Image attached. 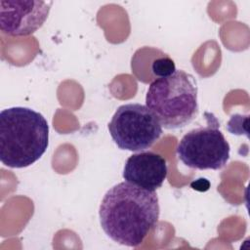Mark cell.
<instances>
[{
    "label": "cell",
    "mask_w": 250,
    "mask_h": 250,
    "mask_svg": "<svg viewBox=\"0 0 250 250\" xmlns=\"http://www.w3.org/2000/svg\"><path fill=\"white\" fill-rule=\"evenodd\" d=\"M49 146L45 117L29 108L14 106L0 112V160L10 168H24L36 162Z\"/></svg>",
    "instance_id": "obj_2"
},
{
    "label": "cell",
    "mask_w": 250,
    "mask_h": 250,
    "mask_svg": "<svg viewBox=\"0 0 250 250\" xmlns=\"http://www.w3.org/2000/svg\"><path fill=\"white\" fill-rule=\"evenodd\" d=\"M176 65L174 61L167 55L162 54L152 60L150 64V71L153 77H166L176 71Z\"/></svg>",
    "instance_id": "obj_8"
},
{
    "label": "cell",
    "mask_w": 250,
    "mask_h": 250,
    "mask_svg": "<svg viewBox=\"0 0 250 250\" xmlns=\"http://www.w3.org/2000/svg\"><path fill=\"white\" fill-rule=\"evenodd\" d=\"M206 125L188 131L177 146L178 158L186 166L198 170H219L229 159L230 146L220 130L218 118L204 112Z\"/></svg>",
    "instance_id": "obj_4"
},
{
    "label": "cell",
    "mask_w": 250,
    "mask_h": 250,
    "mask_svg": "<svg viewBox=\"0 0 250 250\" xmlns=\"http://www.w3.org/2000/svg\"><path fill=\"white\" fill-rule=\"evenodd\" d=\"M108 131L120 149L141 151L149 148L162 135L155 115L141 104H125L114 112Z\"/></svg>",
    "instance_id": "obj_5"
},
{
    "label": "cell",
    "mask_w": 250,
    "mask_h": 250,
    "mask_svg": "<svg viewBox=\"0 0 250 250\" xmlns=\"http://www.w3.org/2000/svg\"><path fill=\"white\" fill-rule=\"evenodd\" d=\"M52 4L41 0H1L0 30L15 37L34 33L47 20Z\"/></svg>",
    "instance_id": "obj_6"
},
{
    "label": "cell",
    "mask_w": 250,
    "mask_h": 250,
    "mask_svg": "<svg viewBox=\"0 0 250 250\" xmlns=\"http://www.w3.org/2000/svg\"><path fill=\"white\" fill-rule=\"evenodd\" d=\"M166 160L153 151H140L126 160L123 179L149 191L159 188L167 177Z\"/></svg>",
    "instance_id": "obj_7"
},
{
    "label": "cell",
    "mask_w": 250,
    "mask_h": 250,
    "mask_svg": "<svg viewBox=\"0 0 250 250\" xmlns=\"http://www.w3.org/2000/svg\"><path fill=\"white\" fill-rule=\"evenodd\" d=\"M197 91L196 81L191 74L176 70L150 83L146 105L165 129L184 128L198 115Z\"/></svg>",
    "instance_id": "obj_3"
},
{
    "label": "cell",
    "mask_w": 250,
    "mask_h": 250,
    "mask_svg": "<svg viewBox=\"0 0 250 250\" xmlns=\"http://www.w3.org/2000/svg\"><path fill=\"white\" fill-rule=\"evenodd\" d=\"M159 203L155 191L128 182L109 188L100 205V224L104 233L121 245L138 247L156 226Z\"/></svg>",
    "instance_id": "obj_1"
}]
</instances>
